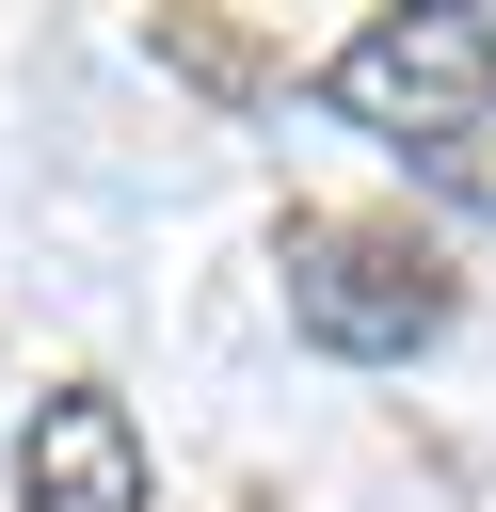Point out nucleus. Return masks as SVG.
I'll use <instances>...</instances> for the list:
<instances>
[{
    "label": "nucleus",
    "instance_id": "1",
    "mask_svg": "<svg viewBox=\"0 0 496 512\" xmlns=\"http://www.w3.org/2000/svg\"><path fill=\"white\" fill-rule=\"evenodd\" d=\"M272 272H288V320H304L336 368H400V352H432L448 304H464L448 256H432L416 224H368V208H304Z\"/></svg>",
    "mask_w": 496,
    "mask_h": 512
},
{
    "label": "nucleus",
    "instance_id": "2",
    "mask_svg": "<svg viewBox=\"0 0 496 512\" xmlns=\"http://www.w3.org/2000/svg\"><path fill=\"white\" fill-rule=\"evenodd\" d=\"M320 96H336L368 144H464V128L496 112V16H480V0H416V16H368V32L320 64Z\"/></svg>",
    "mask_w": 496,
    "mask_h": 512
},
{
    "label": "nucleus",
    "instance_id": "3",
    "mask_svg": "<svg viewBox=\"0 0 496 512\" xmlns=\"http://www.w3.org/2000/svg\"><path fill=\"white\" fill-rule=\"evenodd\" d=\"M16 512H144V432L112 384H48L16 432Z\"/></svg>",
    "mask_w": 496,
    "mask_h": 512
}]
</instances>
